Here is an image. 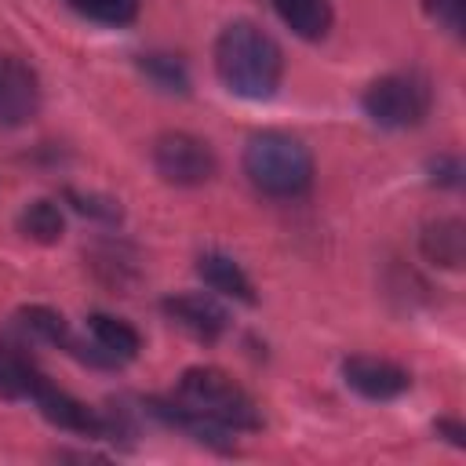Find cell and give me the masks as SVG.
Masks as SVG:
<instances>
[{"label": "cell", "instance_id": "9c48e42d", "mask_svg": "<svg viewBox=\"0 0 466 466\" xmlns=\"http://www.w3.org/2000/svg\"><path fill=\"white\" fill-rule=\"evenodd\" d=\"M164 313L171 324H178L200 342H215L229 328V313L211 295H200V291H182V295L164 299Z\"/></svg>", "mask_w": 466, "mask_h": 466}, {"label": "cell", "instance_id": "8fae6325", "mask_svg": "<svg viewBox=\"0 0 466 466\" xmlns=\"http://www.w3.org/2000/svg\"><path fill=\"white\" fill-rule=\"evenodd\" d=\"M197 273H200V280H204L211 291L229 295V299H240V302H255V288H251L248 273H244L229 255H222V251H204V255L197 258Z\"/></svg>", "mask_w": 466, "mask_h": 466}, {"label": "cell", "instance_id": "8992f818", "mask_svg": "<svg viewBox=\"0 0 466 466\" xmlns=\"http://www.w3.org/2000/svg\"><path fill=\"white\" fill-rule=\"evenodd\" d=\"M40 109V80L18 55H0V127H22Z\"/></svg>", "mask_w": 466, "mask_h": 466}, {"label": "cell", "instance_id": "3957f363", "mask_svg": "<svg viewBox=\"0 0 466 466\" xmlns=\"http://www.w3.org/2000/svg\"><path fill=\"white\" fill-rule=\"evenodd\" d=\"M175 400L182 408H189L193 415L222 426V430H258L262 426V415H258L255 400L248 397V390L237 386L218 368H189V371H182Z\"/></svg>", "mask_w": 466, "mask_h": 466}, {"label": "cell", "instance_id": "6da1fadb", "mask_svg": "<svg viewBox=\"0 0 466 466\" xmlns=\"http://www.w3.org/2000/svg\"><path fill=\"white\" fill-rule=\"evenodd\" d=\"M215 73L226 91L240 98H269L284 73V55L277 40L255 22H229L215 40Z\"/></svg>", "mask_w": 466, "mask_h": 466}, {"label": "cell", "instance_id": "ac0fdd59", "mask_svg": "<svg viewBox=\"0 0 466 466\" xmlns=\"http://www.w3.org/2000/svg\"><path fill=\"white\" fill-rule=\"evenodd\" d=\"M142 69L167 91H186V69L182 62H175L171 55H146L142 58Z\"/></svg>", "mask_w": 466, "mask_h": 466}, {"label": "cell", "instance_id": "44dd1931", "mask_svg": "<svg viewBox=\"0 0 466 466\" xmlns=\"http://www.w3.org/2000/svg\"><path fill=\"white\" fill-rule=\"evenodd\" d=\"M437 430H441V433H448V441H451V444H459V448L466 444V430H462L459 422H451V419H441V422H437Z\"/></svg>", "mask_w": 466, "mask_h": 466}, {"label": "cell", "instance_id": "ffe728a7", "mask_svg": "<svg viewBox=\"0 0 466 466\" xmlns=\"http://www.w3.org/2000/svg\"><path fill=\"white\" fill-rule=\"evenodd\" d=\"M433 171H441V175H437V182H444V186H455V182H459V160H455V157L437 160V164H433Z\"/></svg>", "mask_w": 466, "mask_h": 466}, {"label": "cell", "instance_id": "277c9868", "mask_svg": "<svg viewBox=\"0 0 466 466\" xmlns=\"http://www.w3.org/2000/svg\"><path fill=\"white\" fill-rule=\"evenodd\" d=\"M360 106L368 120L379 127H390V131L415 127L430 113V87L411 73H390L368 84Z\"/></svg>", "mask_w": 466, "mask_h": 466}, {"label": "cell", "instance_id": "5b68a950", "mask_svg": "<svg viewBox=\"0 0 466 466\" xmlns=\"http://www.w3.org/2000/svg\"><path fill=\"white\" fill-rule=\"evenodd\" d=\"M153 167L171 186H204L218 164L204 138L186 131H167L153 142Z\"/></svg>", "mask_w": 466, "mask_h": 466}, {"label": "cell", "instance_id": "ba28073f", "mask_svg": "<svg viewBox=\"0 0 466 466\" xmlns=\"http://www.w3.org/2000/svg\"><path fill=\"white\" fill-rule=\"evenodd\" d=\"M342 379L350 390H357L368 400H393V397L408 393V386H411V375L400 364L382 360V357H364V353H357L342 364Z\"/></svg>", "mask_w": 466, "mask_h": 466}, {"label": "cell", "instance_id": "9a60e30c", "mask_svg": "<svg viewBox=\"0 0 466 466\" xmlns=\"http://www.w3.org/2000/svg\"><path fill=\"white\" fill-rule=\"evenodd\" d=\"M40 371L15 350H0V393L4 397H33Z\"/></svg>", "mask_w": 466, "mask_h": 466}, {"label": "cell", "instance_id": "2e32d148", "mask_svg": "<svg viewBox=\"0 0 466 466\" xmlns=\"http://www.w3.org/2000/svg\"><path fill=\"white\" fill-rule=\"evenodd\" d=\"M18 320H22V328L29 335H36V339H44L51 346H73V335H69L66 317L55 313V309H47V306H25L18 313Z\"/></svg>", "mask_w": 466, "mask_h": 466}, {"label": "cell", "instance_id": "52a82bcc", "mask_svg": "<svg viewBox=\"0 0 466 466\" xmlns=\"http://www.w3.org/2000/svg\"><path fill=\"white\" fill-rule=\"evenodd\" d=\"M33 400H36V408L44 411V419L55 422V426H62V430L87 433V437H109V433H113V419L98 415V411L87 408L84 400H76V397H69L66 390L51 386L44 375H40V382L33 386Z\"/></svg>", "mask_w": 466, "mask_h": 466}, {"label": "cell", "instance_id": "d6986e66", "mask_svg": "<svg viewBox=\"0 0 466 466\" xmlns=\"http://www.w3.org/2000/svg\"><path fill=\"white\" fill-rule=\"evenodd\" d=\"M426 15L451 36H462L466 25V0H426Z\"/></svg>", "mask_w": 466, "mask_h": 466}, {"label": "cell", "instance_id": "7a4b0ae2", "mask_svg": "<svg viewBox=\"0 0 466 466\" xmlns=\"http://www.w3.org/2000/svg\"><path fill=\"white\" fill-rule=\"evenodd\" d=\"M244 175L248 182L277 200L302 197L313 182L309 149L288 131H258L244 146Z\"/></svg>", "mask_w": 466, "mask_h": 466}, {"label": "cell", "instance_id": "7c38bea8", "mask_svg": "<svg viewBox=\"0 0 466 466\" xmlns=\"http://www.w3.org/2000/svg\"><path fill=\"white\" fill-rule=\"evenodd\" d=\"M422 255L433 266L459 269L462 258H466V226L459 218H437V222H430L426 233H422Z\"/></svg>", "mask_w": 466, "mask_h": 466}, {"label": "cell", "instance_id": "5bb4252c", "mask_svg": "<svg viewBox=\"0 0 466 466\" xmlns=\"http://www.w3.org/2000/svg\"><path fill=\"white\" fill-rule=\"evenodd\" d=\"M18 229L25 240H36V244H55L62 240L66 233V218H62V208L55 200H33L22 208L18 215Z\"/></svg>", "mask_w": 466, "mask_h": 466}, {"label": "cell", "instance_id": "e0dca14e", "mask_svg": "<svg viewBox=\"0 0 466 466\" xmlns=\"http://www.w3.org/2000/svg\"><path fill=\"white\" fill-rule=\"evenodd\" d=\"M69 7L102 25H127L138 15V0H69Z\"/></svg>", "mask_w": 466, "mask_h": 466}, {"label": "cell", "instance_id": "4fadbf2b", "mask_svg": "<svg viewBox=\"0 0 466 466\" xmlns=\"http://www.w3.org/2000/svg\"><path fill=\"white\" fill-rule=\"evenodd\" d=\"M273 11L302 40H320L331 29V0H273Z\"/></svg>", "mask_w": 466, "mask_h": 466}, {"label": "cell", "instance_id": "30bf717a", "mask_svg": "<svg viewBox=\"0 0 466 466\" xmlns=\"http://www.w3.org/2000/svg\"><path fill=\"white\" fill-rule=\"evenodd\" d=\"M87 331H91V360L95 364H120L142 350L138 331L127 320H116L109 313H95L87 320Z\"/></svg>", "mask_w": 466, "mask_h": 466}]
</instances>
